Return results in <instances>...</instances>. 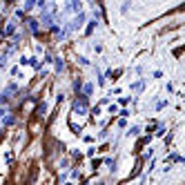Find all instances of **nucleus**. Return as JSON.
Returning <instances> with one entry per match:
<instances>
[{"label":"nucleus","instance_id":"1","mask_svg":"<svg viewBox=\"0 0 185 185\" xmlns=\"http://www.w3.org/2000/svg\"><path fill=\"white\" fill-rule=\"evenodd\" d=\"M76 110H80V112H85V110H87V103H85V98L76 101Z\"/></svg>","mask_w":185,"mask_h":185}]
</instances>
